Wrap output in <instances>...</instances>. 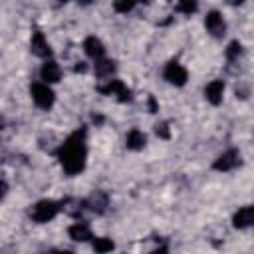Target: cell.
<instances>
[{
    "instance_id": "obj_1",
    "label": "cell",
    "mask_w": 254,
    "mask_h": 254,
    "mask_svg": "<svg viewBox=\"0 0 254 254\" xmlns=\"http://www.w3.org/2000/svg\"><path fill=\"white\" fill-rule=\"evenodd\" d=\"M85 135H87V131L83 127L75 129L73 133L67 135V139L58 149V161L67 177H75L85 169V161H87Z\"/></svg>"
},
{
    "instance_id": "obj_2",
    "label": "cell",
    "mask_w": 254,
    "mask_h": 254,
    "mask_svg": "<svg viewBox=\"0 0 254 254\" xmlns=\"http://www.w3.org/2000/svg\"><path fill=\"white\" fill-rule=\"evenodd\" d=\"M60 210H62V202L52 200V198H42V200H38V202L30 208V218H32L36 224H46V222L54 220Z\"/></svg>"
},
{
    "instance_id": "obj_3",
    "label": "cell",
    "mask_w": 254,
    "mask_h": 254,
    "mask_svg": "<svg viewBox=\"0 0 254 254\" xmlns=\"http://www.w3.org/2000/svg\"><path fill=\"white\" fill-rule=\"evenodd\" d=\"M30 95H32V101L40 107V109H52L54 107V103H56V93H54V89L48 85V83H44V81H36V83H32L30 85Z\"/></svg>"
},
{
    "instance_id": "obj_4",
    "label": "cell",
    "mask_w": 254,
    "mask_h": 254,
    "mask_svg": "<svg viewBox=\"0 0 254 254\" xmlns=\"http://www.w3.org/2000/svg\"><path fill=\"white\" fill-rule=\"evenodd\" d=\"M163 79H165L167 83L175 85V87H181V85L187 83L189 71H187V67H185L181 62L171 60V62H167V65H165V69H163Z\"/></svg>"
},
{
    "instance_id": "obj_5",
    "label": "cell",
    "mask_w": 254,
    "mask_h": 254,
    "mask_svg": "<svg viewBox=\"0 0 254 254\" xmlns=\"http://www.w3.org/2000/svg\"><path fill=\"white\" fill-rule=\"evenodd\" d=\"M97 91L103 93V95H115L121 103L131 101V89H129L121 79H115V77H113V79H107L105 85H99Z\"/></svg>"
},
{
    "instance_id": "obj_6",
    "label": "cell",
    "mask_w": 254,
    "mask_h": 254,
    "mask_svg": "<svg viewBox=\"0 0 254 254\" xmlns=\"http://www.w3.org/2000/svg\"><path fill=\"white\" fill-rule=\"evenodd\" d=\"M204 28L212 38H222L226 34V20L218 10H210L204 16Z\"/></svg>"
},
{
    "instance_id": "obj_7",
    "label": "cell",
    "mask_w": 254,
    "mask_h": 254,
    "mask_svg": "<svg viewBox=\"0 0 254 254\" xmlns=\"http://www.w3.org/2000/svg\"><path fill=\"white\" fill-rule=\"evenodd\" d=\"M238 165H240V153H238L236 149H228V151L220 153V155L214 159L212 169L218 171V173H228V171L236 169Z\"/></svg>"
},
{
    "instance_id": "obj_8",
    "label": "cell",
    "mask_w": 254,
    "mask_h": 254,
    "mask_svg": "<svg viewBox=\"0 0 254 254\" xmlns=\"http://www.w3.org/2000/svg\"><path fill=\"white\" fill-rule=\"evenodd\" d=\"M30 52L38 58H42L44 62L52 58V48H50V42L46 40L44 32L40 30H34L32 32V38H30Z\"/></svg>"
},
{
    "instance_id": "obj_9",
    "label": "cell",
    "mask_w": 254,
    "mask_h": 254,
    "mask_svg": "<svg viewBox=\"0 0 254 254\" xmlns=\"http://www.w3.org/2000/svg\"><path fill=\"white\" fill-rule=\"evenodd\" d=\"M40 79L44 83H48V85L58 83L62 79V67H60V64L54 58H50V60H46L42 64V67H40Z\"/></svg>"
},
{
    "instance_id": "obj_10",
    "label": "cell",
    "mask_w": 254,
    "mask_h": 254,
    "mask_svg": "<svg viewBox=\"0 0 254 254\" xmlns=\"http://www.w3.org/2000/svg\"><path fill=\"white\" fill-rule=\"evenodd\" d=\"M254 224V204H246L242 208H238L232 214V226L234 228H248Z\"/></svg>"
},
{
    "instance_id": "obj_11",
    "label": "cell",
    "mask_w": 254,
    "mask_h": 254,
    "mask_svg": "<svg viewBox=\"0 0 254 254\" xmlns=\"http://www.w3.org/2000/svg\"><path fill=\"white\" fill-rule=\"evenodd\" d=\"M83 52H85V56L91 58L93 62L105 58V46H103V42H101L99 38H95V36H87V38L83 40Z\"/></svg>"
},
{
    "instance_id": "obj_12",
    "label": "cell",
    "mask_w": 254,
    "mask_h": 254,
    "mask_svg": "<svg viewBox=\"0 0 254 254\" xmlns=\"http://www.w3.org/2000/svg\"><path fill=\"white\" fill-rule=\"evenodd\" d=\"M204 97L208 103L212 105H220L222 103V97H224V81L222 79H212L206 83L204 87Z\"/></svg>"
},
{
    "instance_id": "obj_13",
    "label": "cell",
    "mask_w": 254,
    "mask_h": 254,
    "mask_svg": "<svg viewBox=\"0 0 254 254\" xmlns=\"http://www.w3.org/2000/svg\"><path fill=\"white\" fill-rule=\"evenodd\" d=\"M67 234L71 240L75 242H87V240H93L95 236L91 234V228L87 222H73L69 228H67Z\"/></svg>"
},
{
    "instance_id": "obj_14",
    "label": "cell",
    "mask_w": 254,
    "mask_h": 254,
    "mask_svg": "<svg viewBox=\"0 0 254 254\" xmlns=\"http://www.w3.org/2000/svg\"><path fill=\"white\" fill-rule=\"evenodd\" d=\"M145 145H147V137H145V133H143L141 129L133 127V129L127 133V137H125V147H127L129 151H141Z\"/></svg>"
},
{
    "instance_id": "obj_15",
    "label": "cell",
    "mask_w": 254,
    "mask_h": 254,
    "mask_svg": "<svg viewBox=\"0 0 254 254\" xmlns=\"http://www.w3.org/2000/svg\"><path fill=\"white\" fill-rule=\"evenodd\" d=\"M93 71L97 77H111V73L115 71V62L109 58H101L93 64Z\"/></svg>"
},
{
    "instance_id": "obj_16",
    "label": "cell",
    "mask_w": 254,
    "mask_h": 254,
    "mask_svg": "<svg viewBox=\"0 0 254 254\" xmlns=\"http://www.w3.org/2000/svg\"><path fill=\"white\" fill-rule=\"evenodd\" d=\"M85 206H89V208L95 210V212H103L105 206H107V194L101 192V190H95V192L85 200Z\"/></svg>"
},
{
    "instance_id": "obj_17",
    "label": "cell",
    "mask_w": 254,
    "mask_h": 254,
    "mask_svg": "<svg viewBox=\"0 0 254 254\" xmlns=\"http://www.w3.org/2000/svg\"><path fill=\"white\" fill-rule=\"evenodd\" d=\"M91 246H93V250L97 254H109L115 248V242L111 238H107V236H95L91 240Z\"/></svg>"
},
{
    "instance_id": "obj_18",
    "label": "cell",
    "mask_w": 254,
    "mask_h": 254,
    "mask_svg": "<svg viewBox=\"0 0 254 254\" xmlns=\"http://www.w3.org/2000/svg\"><path fill=\"white\" fill-rule=\"evenodd\" d=\"M240 54H242V44H240L238 40H232V42L228 44V48H226V58H228V60H236Z\"/></svg>"
},
{
    "instance_id": "obj_19",
    "label": "cell",
    "mask_w": 254,
    "mask_h": 254,
    "mask_svg": "<svg viewBox=\"0 0 254 254\" xmlns=\"http://www.w3.org/2000/svg\"><path fill=\"white\" fill-rule=\"evenodd\" d=\"M155 133H157L161 139H169V137H171V127H169V123H167V121L157 123V125H155Z\"/></svg>"
},
{
    "instance_id": "obj_20",
    "label": "cell",
    "mask_w": 254,
    "mask_h": 254,
    "mask_svg": "<svg viewBox=\"0 0 254 254\" xmlns=\"http://www.w3.org/2000/svg\"><path fill=\"white\" fill-rule=\"evenodd\" d=\"M177 10L183 12V14H187V16H190L192 12H196V2H179L177 4Z\"/></svg>"
},
{
    "instance_id": "obj_21",
    "label": "cell",
    "mask_w": 254,
    "mask_h": 254,
    "mask_svg": "<svg viewBox=\"0 0 254 254\" xmlns=\"http://www.w3.org/2000/svg\"><path fill=\"white\" fill-rule=\"evenodd\" d=\"M113 8H115V12L127 14L129 10H133V8H135V4H133V2H115V4H113Z\"/></svg>"
},
{
    "instance_id": "obj_22",
    "label": "cell",
    "mask_w": 254,
    "mask_h": 254,
    "mask_svg": "<svg viewBox=\"0 0 254 254\" xmlns=\"http://www.w3.org/2000/svg\"><path fill=\"white\" fill-rule=\"evenodd\" d=\"M149 109H151V113L159 111V105H157V101H155V97H153V95L149 97Z\"/></svg>"
},
{
    "instance_id": "obj_23",
    "label": "cell",
    "mask_w": 254,
    "mask_h": 254,
    "mask_svg": "<svg viewBox=\"0 0 254 254\" xmlns=\"http://www.w3.org/2000/svg\"><path fill=\"white\" fill-rule=\"evenodd\" d=\"M149 254H169V250H167V246H159V248H155V250H151Z\"/></svg>"
},
{
    "instance_id": "obj_24",
    "label": "cell",
    "mask_w": 254,
    "mask_h": 254,
    "mask_svg": "<svg viewBox=\"0 0 254 254\" xmlns=\"http://www.w3.org/2000/svg\"><path fill=\"white\" fill-rule=\"evenodd\" d=\"M44 254H73V252L71 250H48Z\"/></svg>"
}]
</instances>
